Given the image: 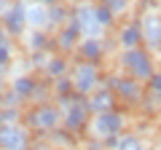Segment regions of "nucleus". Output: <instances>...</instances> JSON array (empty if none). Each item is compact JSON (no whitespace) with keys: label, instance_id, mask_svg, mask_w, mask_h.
I'll return each mask as SVG.
<instances>
[{"label":"nucleus","instance_id":"17","mask_svg":"<svg viewBox=\"0 0 161 150\" xmlns=\"http://www.w3.org/2000/svg\"><path fill=\"white\" fill-rule=\"evenodd\" d=\"M27 29H48V6L27 3Z\"/></svg>","mask_w":161,"mask_h":150},{"label":"nucleus","instance_id":"6","mask_svg":"<svg viewBox=\"0 0 161 150\" xmlns=\"http://www.w3.org/2000/svg\"><path fill=\"white\" fill-rule=\"evenodd\" d=\"M102 86L113 88L115 97H118V102L124 104H140L145 97V86L140 81H134V78H129V75L124 72H110L102 78Z\"/></svg>","mask_w":161,"mask_h":150},{"label":"nucleus","instance_id":"31","mask_svg":"<svg viewBox=\"0 0 161 150\" xmlns=\"http://www.w3.org/2000/svg\"><path fill=\"white\" fill-rule=\"evenodd\" d=\"M8 70H11V64H3V62H0V78H3V81H6V75H8Z\"/></svg>","mask_w":161,"mask_h":150},{"label":"nucleus","instance_id":"10","mask_svg":"<svg viewBox=\"0 0 161 150\" xmlns=\"http://www.w3.org/2000/svg\"><path fill=\"white\" fill-rule=\"evenodd\" d=\"M113 48V40L110 38H80V43H78V48H75V56L80 59V62H102L105 59V54Z\"/></svg>","mask_w":161,"mask_h":150},{"label":"nucleus","instance_id":"14","mask_svg":"<svg viewBox=\"0 0 161 150\" xmlns=\"http://www.w3.org/2000/svg\"><path fill=\"white\" fill-rule=\"evenodd\" d=\"M24 48L32 51H54V35L48 29H27L24 32Z\"/></svg>","mask_w":161,"mask_h":150},{"label":"nucleus","instance_id":"33","mask_svg":"<svg viewBox=\"0 0 161 150\" xmlns=\"http://www.w3.org/2000/svg\"><path fill=\"white\" fill-rule=\"evenodd\" d=\"M6 88H8V86H6V81L0 78V102H3V94H6Z\"/></svg>","mask_w":161,"mask_h":150},{"label":"nucleus","instance_id":"21","mask_svg":"<svg viewBox=\"0 0 161 150\" xmlns=\"http://www.w3.org/2000/svg\"><path fill=\"white\" fill-rule=\"evenodd\" d=\"M51 54L54 51H32V54H30V59H27L30 72H43L46 64H48V59H51Z\"/></svg>","mask_w":161,"mask_h":150},{"label":"nucleus","instance_id":"26","mask_svg":"<svg viewBox=\"0 0 161 150\" xmlns=\"http://www.w3.org/2000/svg\"><path fill=\"white\" fill-rule=\"evenodd\" d=\"M22 104H24V99L19 97V94L14 91L11 86H8L6 94H3V102H0V107H22Z\"/></svg>","mask_w":161,"mask_h":150},{"label":"nucleus","instance_id":"19","mask_svg":"<svg viewBox=\"0 0 161 150\" xmlns=\"http://www.w3.org/2000/svg\"><path fill=\"white\" fill-rule=\"evenodd\" d=\"M115 150H148V142L140 134H121Z\"/></svg>","mask_w":161,"mask_h":150},{"label":"nucleus","instance_id":"20","mask_svg":"<svg viewBox=\"0 0 161 150\" xmlns=\"http://www.w3.org/2000/svg\"><path fill=\"white\" fill-rule=\"evenodd\" d=\"M46 139H48V142H51L54 147L59 150V147H73V145H75V139H78V137H75V134H70L67 129H62V126H59L57 131H51V134H48Z\"/></svg>","mask_w":161,"mask_h":150},{"label":"nucleus","instance_id":"15","mask_svg":"<svg viewBox=\"0 0 161 150\" xmlns=\"http://www.w3.org/2000/svg\"><path fill=\"white\" fill-rule=\"evenodd\" d=\"M70 67H73V62H70L64 54L54 51L51 59H48V64H46V70H43V81L54 83L57 78H64V75H70Z\"/></svg>","mask_w":161,"mask_h":150},{"label":"nucleus","instance_id":"3","mask_svg":"<svg viewBox=\"0 0 161 150\" xmlns=\"http://www.w3.org/2000/svg\"><path fill=\"white\" fill-rule=\"evenodd\" d=\"M118 67H121V72H124V75H129V78H134V81H140V83H148L150 75L156 72L153 54H150L145 46L121 51L118 54Z\"/></svg>","mask_w":161,"mask_h":150},{"label":"nucleus","instance_id":"11","mask_svg":"<svg viewBox=\"0 0 161 150\" xmlns=\"http://www.w3.org/2000/svg\"><path fill=\"white\" fill-rule=\"evenodd\" d=\"M115 43L121 46V51H129V48H140L142 46V27H140V16L129 19L118 27L115 35Z\"/></svg>","mask_w":161,"mask_h":150},{"label":"nucleus","instance_id":"5","mask_svg":"<svg viewBox=\"0 0 161 150\" xmlns=\"http://www.w3.org/2000/svg\"><path fill=\"white\" fill-rule=\"evenodd\" d=\"M102 64L97 62H73V67H70V81H73V88L75 94H80V97H89L92 91H97L99 86H102Z\"/></svg>","mask_w":161,"mask_h":150},{"label":"nucleus","instance_id":"12","mask_svg":"<svg viewBox=\"0 0 161 150\" xmlns=\"http://www.w3.org/2000/svg\"><path fill=\"white\" fill-rule=\"evenodd\" d=\"M86 107L92 115H99V113H108V110H115L118 107V97H115L113 88L108 86H99L97 91H92L86 97Z\"/></svg>","mask_w":161,"mask_h":150},{"label":"nucleus","instance_id":"8","mask_svg":"<svg viewBox=\"0 0 161 150\" xmlns=\"http://www.w3.org/2000/svg\"><path fill=\"white\" fill-rule=\"evenodd\" d=\"M140 27H142V46L150 54H161V11L140 13Z\"/></svg>","mask_w":161,"mask_h":150},{"label":"nucleus","instance_id":"9","mask_svg":"<svg viewBox=\"0 0 161 150\" xmlns=\"http://www.w3.org/2000/svg\"><path fill=\"white\" fill-rule=\"evenodd\" d=\"M3 27H6L8 38H22L24 32H27V3H22V0H11V6H8V11L3 13Z\"/></svg>","mask_w":161,"mask_h":150},{"label":"nucleus","instance_id":"1","mask_svg":"<svg viewBox=\"0 0 161 150\" xmlns=\"http://www.w3.org/2000/svg\"><path fill=\"white\" fill-rule=\"evenodd\" d=\"M126 126H129V115L121 107H115V110H108V113H99V115L89 118L86 137L99 139V142H108V139H113V137L126 134Z\"/></svg>","mask_w":161,"mask_h":150},{"label":"nucleus","instance_id":"27","mask_svg":"<svg viewBox=\"0 0 161 150\" xmlns=\"http://www.w3.org/2000/svg\"><path fill=\"white\" fill-rule=\"evenodd\" d=\"M14 56H16V48H14V43H11V40L3 43V46H0V62H3V64H11Z\"/></svg>","mask_w":161,"mask_h":150},{"label":"nucleus","instance_id":"22","mask_svg":"<svg viewBox=\"0 0 161 150\" xmlns=\"http://www.w3.org/2000/svg\"><path fill=\"white\" fill-rule=\"evenodd\" d=\"M97 22L102 24V27L108 29V32H110V29L115 27V24H118V19H115V13L110 11L108 6H102V3H99V0H97Z\"/></svg>","mask_w":161,"mask_h":150},{"label":"nucleus","instance_id":"23","mask_svg":"<svg viewBox=\"0 0 161 150\" xmlns=\"http://www.w3.org/2000/svg\"><path fill=\"white\" fill-rule=\"evenodd\" d=\"M102 6H108L110 11L115 13V19H121V16H126L129 11H132V6H134V0H99Z\"/></svg>","mask_w":161,"mask_h":150},{"label":"nucleus","instance_id":"36","mask_svg":"<svg viewBox=\"0 0 161 150\" xmlns=\"http://www.w3.org/2000/svg\"><path fill=\"white\" fill-rule=\"evenodd\" d=\"M158 150H161V147H158Z\"/></svg>","mask_w":161,"mask_h":150},{"label":"nucleus","instance_id":"35","mask_svg":"<svg viewBox=\"0 0 161 150\" xmlns=\"http://www.w3.org/2000/svg\"><path fill=\"white\" fill-rule=\"evenodd\" d=\"M22 3H32V0H22Z\"/></svg>","mask_w":161,"mask_h":150},{"label":"nucleus","instance_id":"18","mask_svg":"<svg viewBox=\"0 0 161 150\" xmlns=\"http://www.w3.org/2000/svg\"><path fill=\"white\" fill-rule=\"evenodd\" d=\"M70 22V3H54V6H48V32H57L59 27H64V24Z\"/></svg>","mask_w":161,"mask_h":150},{"label":"nucleus","instance_id":"29","mask_svg":"<svg viewBox=\"0 0 161 150\" xmlns=\"http://www.w3.org/2000/svg\"><path fill=\"white\" fill-rule=\"evenodd\" d=\"M8 40H11V38H8L6 27H3V22H0V46H3V43H8Z\"/></svg>","mask_w":161,"mask_h":150},{"label":"nucleus","instance_id":"34","mask_svg":"<svg viewBox=\"0 0 161 150\" xmlns=\"http://www.w3.org/2000/svg\"><path fill=\"white\" fill-rule=\"evenodd\" d=\"M64 3H70V6H78V3H83V0H64Z\"/></svg>","mask_w":161,"mask_h":150},{"label":"nucleus","instance_id":"30","mask_svg":"<svg viewBox=\"0 0 161 150\" xmlns=\"http://www.w3.org/2000/svg\"><path fill=\"white\" fill-rule=\"evenodd\" d=\"M8 6H11V0H0V19H3V13L8 11Z\"/></svg>","mask_w":161,"mask_h":150},{"label":"nucleus","instance_id":"7","mask_svg":"<svg viewBox=\"0 0 161 150\" xmlns=\"http://www.w3.org/2000/svg\"><path fill=\"white\" fill-rule=\"evenodd\" d=\"M32 142L35 137L24 123H3L0 126V150H30Z\"/></svg>","mask_w":161,"mask_h":150},{"label":"nucleus","instance_id":"13","mask_svg":"<svg viewBox=\"0 0 161 150\" xmlns=\"http://www.w3.org/2000/svg\"><path fill=\"white\" fill-rule=\"evenodd\" d=\"M78 43H80V32H78V29H75L70 22L54 32V51H57V54H64V56H70V54H75Z\"/></svg>","mask_w":161,"mask_h":150},{"label":"nucleus","instance_id":"2","mask_svg":"<svg viewBox=\"0 0 161 150\" xmlns=\"http://www.w3.org/2000/svg\"><path fill=\"white\" fill-rule=\"evenodd\" d=\"M24 126L32 131V137H48L62 126V110L57 107V102L32 104L30 110H24Z\"/></svg>","mask_w":161,"mask_h":150},{"label":"nucleus","instance_id":"16","mask_svg":"<svg viewBox=\"0 0 161 150\" xmlns=\"http://www.w3.org/2000/svg\"><path fill=\"white\" fill-rule=\"evenodd\" d=\"M38 83H40V81L35 78L32 72H22V75H16V78L11 81V88L24 99V104H27L30 99H32V94H35V88H38Z\"/></svg>","mask_w":161,"mask_h":150},{"label":"nucleus","instance_id":"24","mask_svg":"<svg viewBox=\"0 0 161 150\" xmlns=\"http://www.w3.org/2000/svg\"><path fill=\"white\" fill-rule=\"evenodd\" d=\"M3 123H24L22 107H0V126Z\"/></svg>","mask_w":161,"mask_h":150},{"label":"nucleus","instance_id":"32","mask_svg":"<svg viewBox=\"0 0 161 150\" xmlns=\"http://www.w3.org/2000/svg\"><path fill=\"white\" fill-rule=\"evenodd\" d=\"M32 3H40V6H54V3H62V0H32Z\"/></svg>","mask_w":161,"mask_h":150},{"label":"nucleus","instance_id":"28","mask_svg":"<svg viewBox=\"0 0 161 150\" xmlns=\"http://www.w3.org/2000/svg\"><path fill=\"white\" fill-rule=\"evenodd\" d=\"M30 150H57V147H54L51 142H40V139H38V142L30 145Z\"/></svg>","mask_w":161,"mask_h":150},{"label":"nucleus","instance_id":"4","mask_svg":"<svg viewBox=\"0 0 161 150\" xmlns=\"http://www.w3.org/2000/svg\"><path fill=\"white\" fill-rule=\"evenodd\" d=\"M70 24L80 32V38H108V29L97 22V0H83L70 6Z\"/></svg>","mask_w":161,"mask_h":150},{"label":"nucleus","instance_id":"25","mask_svg":"<svg viewBox=\"0 0 161 150\" xmlns=\"http://www.w3.org/2000/svg\"><path fill=\"white\" fill-rule=\"evenodd\" d=\"M51 88H54V99L70 97V94L75 91V88H73V81H70V75H64V78H57V81L51 83Z\"/></svg>","mask_w":161,"mask_h":150}]
</instances>
